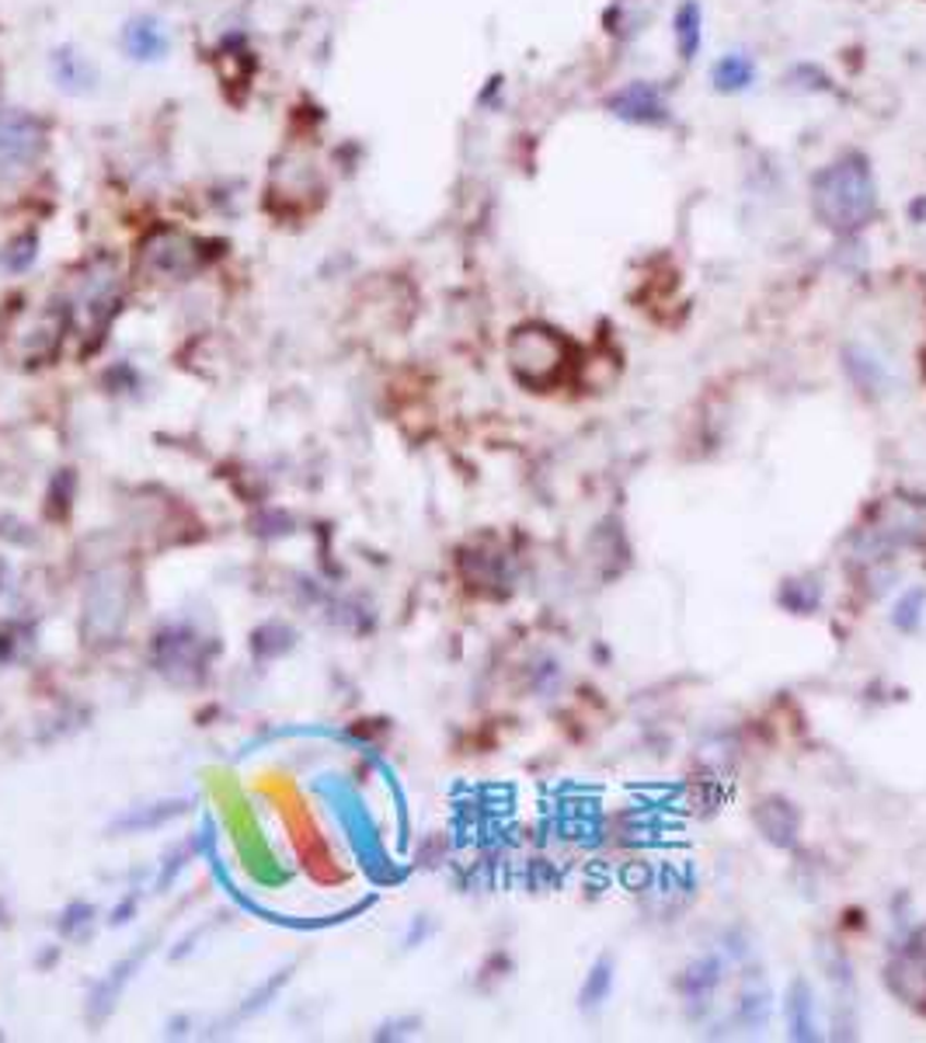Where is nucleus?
<instances>
[{
  "instance_id": "1",
  "label": "nucleus",
  "mask_w": 926,
  "mask_h": 1043,
  "mask_svg": "<svg viewBox=\"0 0 926 1043\" xmlns=\"http://www.w3.org/2000/svg\"><path fill=\"white\" fill-rule=\"evenodd\" d=\"M811 209L829 230L857 233L878 213V189L864 154H843L811 178Z\"/></svg>"
},
{
  "instance_id": "2",
  "label": "nucleus",
  "mask_w": 926,
  "mask_h": 1043,
  "mask_svg": "<svg viewBox=\"0 0 926 1043\" xmlns=\"http://www.w3.org/2000/svg\"><path fill=\"white\" fill-rule=\"evenodd\" d=\"M324 198H328V174L321 168L317 150L306 140H289L272 157L265 185L268 209L282 219H306L324 206Z\"/></svg>"
},
{
  "instance_id": "3",
  "label": "nucleus",
  "mask_w": 926,
  "mask_h": 1043,
  "mask_svg": "<svg viewBox=\"0 0 926 1043\" xmlns=\"http://www.w3.org/2000/svg\"><path fill=\"white\" fill-rule=\"evenodd\" d=\"M508 365L526 387H554L568 369V341L543 324H526L508 338Z\"/></svg>"
},
{
  "instance_id": "4",
  "label": "nucleus",
  "mask_w": 926,
  "mask_h": 1043,
  "mask_svg": "<svg viewBox=\"0 0 926 1043\" xmlns=\"http://www.w3.org/2000/svg\"><path fill=\"white\" fill-rule=\"evenodd\" d=\"M206 244L192 237L189 230L181 227H154L143 233L140 241V268L147 271L154 279H168V282H178V279H189L192 271H199L206 265L209 254L203 251Z\"/></svg>"
},
{
  "instance_id": "5",
  "label": "nucleus",
  "mask_w": 926,
  "mask_h": 1043,
  "mask_svg": "<svg viewBox=\"0 0 926 1043\" xmlns=\"http://www.w3.org/2000/svg\"><path fill=\"white\" fill-rule=\"evenodd\" d=\"M606 108H610V116H616L621 122H630V125H665L669 122V101L662 95V87L651 84V81H630L621 90H613Z\"/></svg>"
},
{
  "instance_id": "6",
  "label": "nucleus",
  "mask_w": 926,
  "mask_h": 1043,
  "mask_svg": "<svg viewBox=\"0 0 926 1043\" xmlns=\"http://www.w3.org/2000/svg\"><path fill=\"white\" fill-rule=\"evenodd\" d=\"M46 146L43 122L28 112H0V157L11 163L32 160Z\"/></svg>"
},
{
  "instance_id": "7",
  "label": "nucleus",
  "mask_w": 926,
  "mask_h": 1043,
  "mask_svg": "<svg viewBox=\"0 0 926 1043\" xmlns=\"http://www.w3.org/2000/svg\"><path fill=\"white\" fill-rule=\"evenodd\" d=\"M122 49L140 63H154L168 52V32L154 17H133L122 32Z\"/></svg>"
},
{
  "instance_id": "8",
  "label": "nucleus",
  "mask_w": 926,
  "mask_h": 1043,
  "mask_svg": "<svg viewBox=\"0 0 926 1043\" xmlns=\"http://www.w3.org/2000/svg\"><path fill=\"white\" fill-rule=\"evenodd\" d=\"M711 84L721 95H742L756 84V60L749 52H724L711 66Z\"/></svg>"
},
{
  "instance_id": "9",
  "label": "nucleus",
  "mask_w": 926,
  "mask_h": 1043,
  "mask_svg": "<svg viewBox=\"0 0 926 1043\" xmlns=\"http://www.w3.org/2000/svg\"><path fill=\"white\" fill-rule=\"evenodd\" d=\"M673 39L680 49V60L694 63L703 46V11L697 0H683L676 17H673Z\"/></svg>"
},
{
  "instance_id": "10",
  "label": "nucleus",
  "mask_w": 926,
  "mask_h": 1043,
  "mask_svg": "<svg viewBox=\"0 0 926 1043\" xmlns=\"http://www.w3.org/2000/svg\"><path fill=\"white\" fill-rule=\"evenodd\" d=\"M52 73H57V81L67 90H81V87L95 84V70H91V63L84 57H77L74 49H60L57 57H52Z\"/></svg>"
},
{
  "instance_id": "11",
  "label": "nucleus",
  "mask_w": 926,
  "mask_h": 1043,
  "mask_svg": "<svg viewBox=\"0 0 926 1043\" xmlns=\"http://www.w3.org/2000/svg\"><path fill=\"white\" fill-rule=\"evenodd\" d=\"M606 992H610V963H599L596 971H592V978H589V984H586L582 1002H586V1005H596Z\"/></svg>"
}]
</instances>
